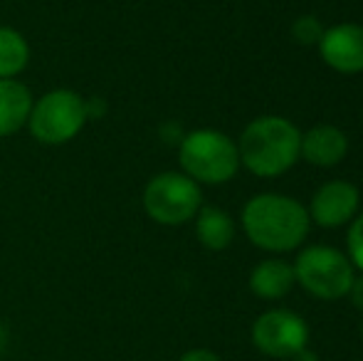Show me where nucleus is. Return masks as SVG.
<instances>
[{"mask_svg":"<svg viewBox=\"0 0 363 361\" xmlns=\"http://www.w3.org/2000/svg\"><path fill=\"white\" fill-rule=\"evenodd\" d=\"M196 235L208 250H225L235 238V223L223 208L201 206L196 216Z\"/></svg>","mask_w":363,"mask_h":361,"instance_id":"ddd939ff","label":"nucleus"},{"mask_svg":"<svg viewBox=\"0 0 363 361\" xmlns=\"http://www.w3.org/2000/svg\"><path fill=\"white\" fill-rule=\"evenodd\" d=\"M291 35L299 45H319L321 35H324V28L321 23L314 18V15H301V18L294 20L291 25Z\"/></svg>","mask_w":363,"mask_h":361,"instance_id":"2eb2a0df","label":"nucleus"},{"mask_svg":"<svg viewBox=\"0 0 363 361\" xmlns=\"http://www.w3.org/2000/svg\"><path fill=\"white\" fill-rule=\"evenodd\" d=\"M30 62V45L15 28H0V79H15Z\"/></svg>","mask_w":363,"mask_h":361,"instance_id":"4468645a","label":"nucleus"},{"mask_svg":"<svg viewBox=\"0 0 363 361\" xmlns=\"http://www.w3.org/2000/svg\"><path fill=\"white\" fill-rule=\"evenodd\" d=\"M361 337H363V319H361Z\"/></svg>","mask_w":363,"mask_h":361,"instance_id":"aec40b11","label":"nucleus"},{"mask_svg":"<svg viewBox=\"0 0 363 361\" xmlns=\"http://www.w3.org/2000/svg\"><path fill=\"white\" fill-rule=\"evenodd\" d=\"M33 91L18 79H0V136H13L28 124Z\"/></svg>","mask_w":363,"mask_h":361,"instance_id":"9b49d317","label":"nucleus"},{"mask_svg":"<svg viewBox=\"0 0 363 361\" xmlns=\"http://www.w3.org/2000/svg\"><path fill=\"white\" fill-rule=\"evenodd\" d=\"M252 344L272 359H291L309 344V327L291 309H269L252 324Z\"/></svg>","mask_w":363,"mask_h":361,"instance_id":"0eeeda50","label":"nucleus"},{"mask_svg":"<svg viewBox=\"0 0 363 361\" xmlns=\"http://www.w3.org/2000/svg\"><path fill=\"white\" fill-rule=\"evenodd\" d=\"M203 206V193L186 174L166 171L153 176L144 191V211L151 221L161 226H181L198 216Z\"/></svg>","mask_w":363,"mask_h":361,"instance_id":"423d86ee","label":"nucleus"},{"mask_svg":"<svg viewBox=\"0 0 363 361\" xmlns=\"http://www.w3.org/2000/svg\"><path fill=\"white\" fill-rule=\"evenodd\" d=\"M294 277L316 299H341L349 294L356 270L341 250L329 245H311L296 255Z\"/></svg>","mask_w":363,"mask_h":361,"instance_id":"39448f33","label":"nucleus"},{"mask_svg":"<svg viewBox=\"0 0 363 361\" xmlns=\"http://www.w3.org/2000/svg\"><path fill=\"white\" fill-rule=\"evenodd\" d=\"M89 111L86 99L74 89H52L38 101H33L30 111V134L48 146H60L72 141L84 129Z\"/></svg>","mask_w":363,"mask_h":361,"instance_id":"20e7f679","label":"nucleus"},{"mask_svg":"<svg viewBox=\"0 0 363 361\" xmlns=\"http://www.w3.org/2000/svg\"><path fill=\"white\" fill-rule=\"evenodd\" d=\"M289 361H319V357H316V354L311 352L309 347H304V349H301V352H296L294 357H291Z\"/></svg>","mask_w":363,"mask_h":361,"instance_id":"6ab92c4d","label":"nucleus"},{"mask_svg":"<svg viewBox=\"0 0 363 361\" xmlns=\"http://www.w3.org/2000/svg\"><path fill=\"white\" fill-rule=\"evenodd\" d=\"M242 228L250 243L262 250L289 252L309 233V211L289 196L262 193L242 208Z\"/></svg>","mask_w":363,"mask_h":361,"instance_id":"f257e3e1","label":"nucleus"},{"mask_svg":"<svg viewBox=\"0 0 363 361\" xmlns=\"http://www.w3.org/2000/svg\"><path fill=\"white\" fill-rule=\"evenodd\" d=\"M294 284V267L287 260H262L250 274V289L259 299H282Z\"/></svg>","mask_w":363,"mask_h":361,"instance_id":"f8f14e48","label":"nucleus"},{"mask_svg":"<svg viewBox=\"0 0 363 361\" xmlns=\"http://www.w3.org/2000/svg\"><path fill=\"white\" fill-rule=\"evenodd\" d=\"M359 188L349 181H329L314 193L309 206V216L321 228H339L354 221L359 211Z\"/></svg>","mask_w":363,"mask_h":361,"instance_id":"1a4fd4ad","label":"nucleus"},{"mask_svg":"<svg viewBox=\"0 0 363 361\" xmlns=\"http://www.w3.org/2000/svg\"><path fill=\"white\" fill-rule=\"evenodd\" d=\"M299 129L282 116H259L250 121L238 144L240 164L262 179H274L289 171L299 159Z\"/></svg>","mask_w":363,"mask_h":361,"instance_id":"f03ea898","label":"nucleus"},{"mask_svg":"<svg viewBox=\"0 0 363 361\" xmlns=\"http://www.w3.org/2000/svg\"><path fill=\"white\" fill-rule=\"evenodd\" d=\"M319 52L321 60L336 72H363V28L354 23H341L324 30L319 40Z\"/></svg>","mask_w":363,"mask_h":361,"instance_id":"6e6552de","label":"nucleus"},{"mask_svg":"<svg viewBox=\"0 0 363 361\" xmlns=\"http://www.w3.org/2000/svg\"><path fill=\"white\" fill-rule=\"evenodd\" d=\"M349 297H351V302L363 312V272L359 277H354V284H351V289H349Z\"/></svg>","mask_w":363,"mask_h":361,"instance_id":"a211bd4d","label":"nucleus"},{"mask_svg":"<svg viewBox=\"0 0 363 361\" xmlns=\"http://www.w3.org/2000/svg\"><path fill=\"white\" fill-rule=\"evenodd\" d=\"M181 361H223V359L216 352H211V349H191V352L183 354Z\"/></svg>","mask_w":363,"mask_h":361,"instance_id":"f3484780","label":"nucleus"},{"mask_svg":"<svg viewBox=\"0 0 363 361\" xmlns=\"http://www.w3.org/2000/svg\"><path fill=\"white\" fill-rule=\"evenodd\" d=\"M346 248H349V260L354 267L363 272V216H356L351 221L349 235H346Z\"/></svg>","mask_w":363,"mask_h":361,"instance_id":"dca6fc26","label":"nucleus"},{"mask_svg":"<svg viewBox=\"0 0 363 361\" xmlns=\"http://www.w3.org/2000/svg\"><path fill=\"white\" fill-rule=\"evenodd\" d=\"M346 151H349V139L339 126L319 124L306 134H301L299 159H306L309 164L321 166V169L341 164Z\"/></svg>","mask_w":363,"mask_h":361,"instance_id":"9d476101","label":"nucleus"},{"mask_svg":"<svg viewBox=\"0 0 363 361\" xmlns=\"http://www.w3.org/2000/svg\"><path fill=\"white\" fill-rule=\"evenodd\" d=\"M178 161L188 179L196 183H225L238 174V146L216 129H196L181 141Z\"/></svg>","mask_w":363,"mask_h":361,"instance_id":"7ed1b4c3","label":"nucleus"}]
</instances>
